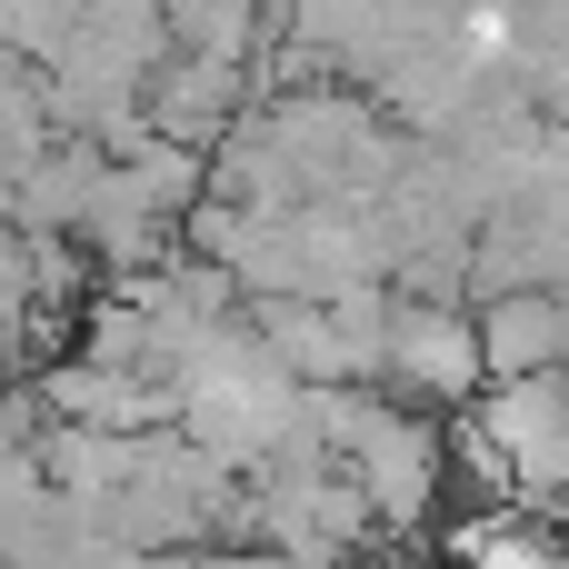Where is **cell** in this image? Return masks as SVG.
Instances as JSON below:
<instances>
[{
  "label": "cell",
  "mask_w": 569,
  "mask_h": 569,
  "mask_svg": "<svg viewBox=\"0 0 569 569\" xmlns=\"http://www.w3.org/2000/svg\"><path fill=\"white\" fill-rule=\"evenodd\" d=\"M380 380H390V400H410V410H460L470 390H490L480 310H460V300H390Z\"/></svg>",
  "instance_id": "6da1fadb"
},
{
  "label": "cell",
  "mask_w": 569,
  "mask_h": 569,
  "mask_svg": "<svg viewBox=\"0 0 569 569\" xmlns=\"http://www.w3.org/2000/svg\"><path fill=\"white\" fill-rule=\"evenodd\" d=\"M480 350H490V390H520V380H569V300H560V290H510V300H480Z\"/></svg>",
  "instance_id": "7a4b0ae2"
}]
</instances>
